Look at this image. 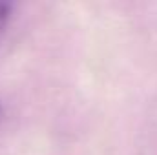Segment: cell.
<instances>
[{"instance_id": "1", "label": "cell", "mask_w": 157, "mask_h": 155, "mask_svg": "<svg viewBox=\"0 0 157 155\" xmlns=\"http://www.w3.org/2000/svg\"><path fill=\"white\" fill-rule=\"evenodd\" d=\"M11 9H13V6L9 2H0V35H2L4 28L7 26V20L11 17Z\"/></svg>"}, {"instance_id": "2", "label": "cell", "mask_w": 157, "mask_h": 155, "mask_svg": "<svg viewBox=\"0 0 157 155\" xmlns=\"http://www.w3.org/2000/svg\"><path fill=\"white\" fill-rule=\"evenodd\" d=\"M2 117H4V108H2V104H0V120H2Z\"/></svg>"}]
</instances>
